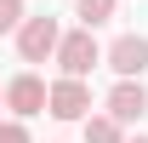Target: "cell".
Listing matches in <instances>:
<instances>
[{
  "instance_id": "6da1fadb",
  "label": "cell",
  "mask_w": 148,
  "mask_h": 143,
  "mask_svg": "<svg viewBox=\"0 0 148 143\" xmlns=\"http://www.w3.org/2000/svg\"><path fill=\"white\" fill-rule=\"evenodd\" d=\"M51 63L63 74H80V80H91V69L103 63V46H97V29H63V40H57V52H51Z\"/></svg>"
},
{
  "instance_id": "7a4b0ae2",
  "label": "cell",
  "mask_w": 148,
  "mask_h": 143,
  "mask_svg": "<svg viewBox=\"0 0 148 143\" xmlns=\"http://www.w3.org/2000/svg\"><path fill=\"white\" fill-rule=\"evenodd\" d=\"M57 40H63V23H57L51 12H40V17H23V23H17L12 46H17V57H23V63H51Z\"/></svg>"
},
{
  "instance_id": "3957f363",
  "label": "cell",
  "mask_w": 148,
  "mask_h": 143,
  "mask_svg": "<svg viewBox=\"0 0 148 143\" xmlns=\"http://www.w3.org/2000/svg\"><path fill=\"white\" fill-rule=\"evenodd\" d=\"M46 115H51V120H86V115H91V80L57 74L51 86H46Z\"/></svg>"
},
{
  "instance_id": "277c9868",
  "label": "cell",
  "mask_w": 148,
  "mask_h": 143,
  "mask_svg": "<svg viewBox=\"0 0 148 143\" xmlns=\"http://www.w3.org/2000/svg\"><path fill=\"white\" fill-rule=\"evenodd\" d=\"M103 109H108L120 126H137L148 115V86H143V74H114V86L108 97H103Z\"/></svg>"
},
{
  "instance_id": "5b68a950",
  "label": "cell",
  "mask_w": 148,
  "mask_h": 143,
  "mask_svg": "<svg viewBox=\"0 0 148 143\" xmlns=\"http://www.w3.org/2000/svg\"><path fill=\"white\" fill-rule=\"evenodd\" d=\"M6 109L17 115V120H29V115H46V80H40L34 69H23L6 80Z\"/></svg>"
},
{
  "instance_id": "8992f818",
  "label": "cell",
  "mask_w": 148,
  "mask_h": 143,
  "mask_svg": "<svg viewBox=\"0 0 148 143\" xmlns=\"http://www.w3.org/2000/svg\"><path fill=\"white\" fill-rule=\"evenodd\" d=\"M103 63L114 74H148V35H114L103 46Z\"/></svg>"
},
{
  "instance_id": "52a82bcc",
  "label": "cell",
  "mask_w": 148,
  "mask_h": 143,
  "mask_svg": "<svg viewBox=\"0 0 148 143\" xmlns=\"http://www.w3.org/2000/svg\"><path fill=\"white\" fill-rule=\"evenodd\" d=\"M80 126H86V143H125V126L114 120L108 109H103V115H97V109H91V115H86V120H80Z\"/></svg>"
},
{
  "instance_id": "ba28073f",
  "label": "cell",
  "mask_w": 148,
  "mask_h": 143,
  "mask_svg": "<svg viewBox=\"0 0 148 143\" xmlns=\"http://www.w3.org/2000/svg\"><path fill=\"white\" fill-rule=\"evenodd\" d=\"M114 6H120V0H74V17L86 23V29H103V23L114 17Z\"/></svg>"
},
{
  "instance_id": "9c48e42d",
  "label": "cell",
  "mask_w": 148,
  "mask_h": 143,
  "mask_svg": "<svg viewBox=\"0 0 148 143\" xmlns=\"http://www.w3.org/2000/svg\"><path fill=\"white\" fill-rule=\"evenodd\" d=\"M23 17H29V12H23V0H0V35H17Z\"/></svg>"
},
{
  "instance_id": "30bf717a",
  "label": "cell",
  "mask_w": 148,
  "mask_h": 143,
  "mask_svg": "<svg viewBox=\"0 0 148 143\" xmlns=\"http://www.w3.org/2000/svg\"><path fill=\"white\" fill-rule=\"evenodd\" d=\"M0 143H34V137H29V126L12 115V120H0Z\"/></svg>"
},
{
  "instance_id": "8fae6325",
  "label": "cell",
  "mask_w": 148,
  "mask_h": 143,
  "mask_svg": "<svg viewBox=\"0 0 148 143\" xmlns=\"http://www.w3.org/2000/svg\"><path fill=\"white\" fill-rule=\"evenodd\" d=\"M0 109H6V86H0Z\"/></svg>"
},
{
  "instance_id": "7c38bea8",
  "label": "cell",
  "mask_w": 148,
  "mask_h": 143,
  "mask_svg": "<svg viewBox=\"0 0 148 143\" xmlns=\"http://www.w3.org/2000/svg\"><path fill=\"white\" fill-rule=\"evenodd\" d=\"M125 143H148V137H125Z\"/></svg>"
}]
</instances>
